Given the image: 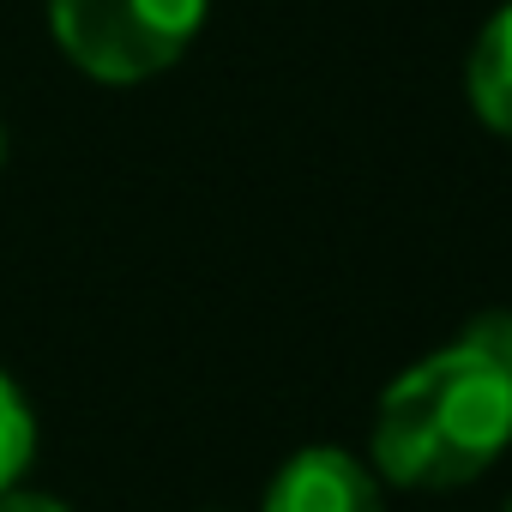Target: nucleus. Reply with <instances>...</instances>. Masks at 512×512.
Returning a JSON list of instances; mask_svg holds the SVG:
<instances>
[{"label": "nucleus", "instance_id": "f257e3e1", "mask_svg": "<svg viewBox=\"0 0 512 512\" xmlns=\"http://www.w3.org/2000/svg\"><path fill=\"white\" fill-rule=\"evenodd\" d=\"M512 446V374L452 344L404 368L374 410V464L398 488H458Z\"/></svg>", "mask_w": 512, "mask_h": 512}, {"label": "nucleus", "instance_id": "f03ea898", "mask_svg": "<svg viewBox=\"0 0 512 512\" xmlns=\"http://www.w3.org/2000/svg\"><path fill=\"white\" fill-rule=\"evenodd\" d=\"M49 25L79 73L139 85L187 55L205 25V0H49Z\"/></svg>", "mask_w": 512, "mask_h": 512}, {"label": "nucleus", "instance_id": "7ed1b4c3", "mask_svg": "<svg viewBox=\"0 0 512 512\" xmlns=\"http://www.w3.org/2000/svg\"><path fill=\"white\" fill-rule=\"evenodd\" d=\"M266 512H386V500L362 458L338 446H308L272 476Z\"/></svg>", "mask_w": 512, "mask_h": 512}, {"label": "nucleus", "instance_id": "20e7f679", "mask_svg": "<svg viewBox=\"0 0 512 512\" xmlns=\"http://www.w3.org/2000/svg\"><path fill=\"white\" fill-rule=\"evenodd\" d=\"M464 91H470V109L482 127H494L500 139H512V7H500L476 49H470V73H464Z\"/></svg>", "mask_w": 512, "mask_h": 512}, {"label": "nucleus", "instance_id": "39448f33", "mask_svg": "<svg viewBox=\"0 0 512 512\" xmlns=\"http://www.w3.org/2000/svg\"><path fill=\"white\" fill-rule=\"evenodd\" d=\"M31 452H37V422H31V404H25V392H19L7 374H0V494L19 488V476H25Z\"/></svg>", "mask_w": 512, "mask_h": 512}, {"label": "nucleus", "instance_id": "423d86ee", "mask_svg": "<svg viewBox=\"0 0 512 512\" xmlns=\"http://www.w3.org/2000/svg\"><path fill=\"white\" fill-rule=\"evenodd\" d=\"M464 350H476L482 362H494L500 374H512V314L506 308H488V314H476L470 326H464V338H458Z\"/></svg>", "mask_w": 512, "mask_h": 512}, {"label": "nucleus", "instance_id": "0eeeda50", "mask_svg": "<svg viewBox=\"0 0 512 512\" xmlns=\"http://www.w3.org/2000/svg\"><path fill=\"white\" fill-rule=\"evenodd\" d=\"M0 512H67L55 494H37V488H7L0 494Z\"/></svg>", "mask_w": 512, "mask_h": 512}, {"label": "nucleus", "instance_id": "6e6552de", "mask_svg": "<svg viewBox=\"0 0 512 512\" xmlns=\"http://www.w3.org/2000/svg\"><path fill=\"white\" fill-rule=\"evenodd\" d=\"M0 157H7V127H0Z\"/></svg>", "mask_w": 512, "mask_h": 512}, {"label": "nucleus", "instance_id": "1a4fd4ad", "mask_svg": "<svg viewBox=\"0 0 512 512\" xmlns=\"http://www.w3.org/2000/svg\"><path fill=\"white\" fill-rule=\"evenodd\" d=\"M506 512H512V506H506Z\"/></svg>", "mask_w": 512, "mask_h": 512}]
</instances>
